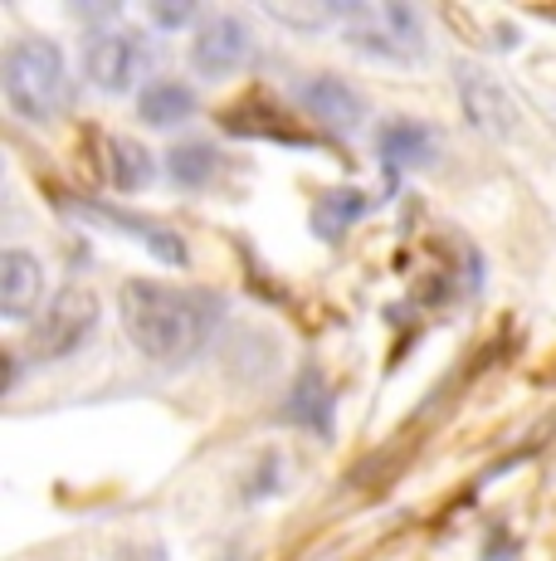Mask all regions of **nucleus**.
Wrapping results in <instances>:
<instances>
[{
    "mask_svg": "<svg viewBox=\"0 0 556 561\" xmlns=\"http://www.w3.org/2000/svg\"><path fill=\"white\" fill-rule=\"evenodd\" d=\"M117 318L142 357L181 366L210 342L220 322V298L200 288H176L162 278H127L117 294Z\"/></svg>",
    "mask_w": 556,
    "mask_h": 561,
    "instance_id": "nucleus-1",
    "label": "nucleus"
},
{
    "mask_svg": "<svg viewBox=\"0 0 556 561\" xmlns=\"http://www.w3.org/2000/svg\"><path fill=\"white\" fill-rule=\"evenodd\" d=\"M0 89H5V103L15 107V117H25V123H55L73 99L69 59H63V49L55 39L25 35L5 49Z\"/></svg>",
    "mask_w": 556,
    "mask_h": 561,
    "instance_id": "nucleus-2",
    "label": "nucleus"
},
{
    "mask_svg": "<svg viewBox=\"0 0 556 561\" xmlns=\"http://www.w3.org/2000/svg\"><path fill=\"white\" fill-rule=\"evenodd\" d=\"M341 39L361 54H377L391 64H410L425 54V25L410 5L386 0V5H341Z\"/></svg>",
    "mask_w": 556,
    "mask_h": 561,
    "instance_id": "nucleus-3",
    "label": "nucleus"
},
{
    "mask_svg": "<svg viewBox=\"0 0 556 561\" xmlns=\"http://www.w3.org/2000/svg\"><path fill=\"white\" fill-rule=\"evenodd\" d=\"M99 328V298L93 288L69 284L49 298V308L35 318V332H30V352L39 362H63L89 342V332Z\"/></svg>",
    "mask_w": 556,
    "mask_h": 561,
    "instance_id": "nucleus-4",
    "label": "nucleus"
},
{
    "mask_svg": "<svg viewBox=\"0 0 556 561\" xmlns=\"http://www.w3.org/2000/svg\"><path fill=\"white\" fill-rule=\"evenodd\" d=\"M83 73H89L93 89H103V93H132L137 79L147 73L142 35H132V30H123V25L93 30L89 45H83Z\"/></svg>",
    "mask_w": 556,
    "mask_h": 561,
    "instance_id": "nucleus-5",
    "label": "nucleus"
},
{
    "mask_svg": "<svg viewBox=\"0 0 556 561\" xmlns=\"http://www.w3.org/2000/svg\"><path fill=\"white\" fill-rule=\"evenodd\" d=\"M254 64V35L244 20L234 15H210L196 25V39H190V69L200 79H234Z\"/></svg>",
    "mask_w": 556,
    "mask_h": 561,
    "instance_id": "nucleus-6",
    "label": "nucleus"
},
{
    "mask_svg": "<svg viewBox=\"0 0 556 561\" xmlns=\"http://www.w3.org/2000/svg\"><path fill=\"white\" fill-rule=\"evenodd\" d=\"M459 103H464L468 123L478 133H494V137H508L518 127V103L508 99V89L484 69H459Z\"/></svg>",
    "mask_w": 556,
    "mask_h": 561,
    "instance_id": "nucleus-7",
    "label": "nucleus"
},
{
    "mask_svg": "<svg viewBox=\"0 0 556 561\" xmlns=\"http://www.w3.org/2000/svg\"><path fill=\"white\" fill-rule=\"evenodd\" d=\"M39 294H45V264L30 250L0 254V312H5V322H25L39 308Z\"/></svg>",
    "mask_w": 556,
    "mask_h": 561,
    "instance_id": "nucleus-8",
    "label": "nucleus"
},
{
    "mask_svg": "<svg viewBox=\"0 0 556 561\" xmlns=\"http://www.w3.org/2000/svg\"><path fill=\"white\" fill-rule=\"evenodd\" d=\"M79 210L89 215V220H103V225H113V230H123L127 240H137L147 254L162 259L171 268L186 264V244H181V234L166 230V225L147 220V215H132V210H117V205H79Z\"/></svg>",
    "mask_w": 556,
    "mask_h": 561,
    "instance_id": "nucleus-9",
    "label": "nucleus"
},
{
    "mask_svg": "<svg viewBox=\"0 0 556 561\" xmlns=\"http://www.w3.org/2000/svg\"><path fill=\"white\" fill-rule=\"evenodd\" d=\"M303 107L333 133H357L361 117H367V99L337 73H317L313 83H303Z\"/></svg>",
    "mask_w": 556,
    "mask_h": 561,
    "instance_id": "nucleus-10",
    "label": "nucleus"
},
{
    "mask_svg": "<svg viewBox=\"0 0 556 561\" xmlns=\"http://www.w3.org/2000/svg\"><path fill=\"white\" fill-rule=\"evenodd\" d=\"M137 113H142V123H152V127H176V123H186V117L196 113V93H190L186 83H176V79H157V83H147L142 89Z\"/></svg>",
    "mask_w": 556,
    "mask_h": 561,
    "instance_id": "nucleus-11",
    "label": "nucleus"
},
{
    "mask_svg": "<svg viewBox=\"0 0 556 561\" xmlns=\"http://www.w3.org/2000/svg\"><path fill=\"white\" fill-rule=\"evenodd\" d=\"M381 157L391 167H425L435 157V133L420 123H386L381 127Z\"/></svg>",
    "mask_w": 556,
    "mask_h": 561,
    "instance_id": "nucleus-12",
    "label": "nucleus"
},
{
    "mask_svg": "<svg viewBox=\"0 0 556 561\" xmlns=\"http://www.w3.org/2000/svg\"><path fill=\"white\" fill-rule=\"evenodd\" d=\"M108 171H113L117 191H142L147 181H152L157 161L142 142H132V137H113L108 142Z\"/></svg>",
    "mask_w": 556,
    "mask_h": 561,
    "instance_id": "nucleus-13",
    "label": "nucleus"
},
{
    "mask_svg": "<svg viewBox=\"0 0 556 561\" xmlns=\"http://www.w3.org/2000/svg\"><path fill=\"white\" fill-rule=\"evenodd\" d=\"M166 171L181 181V186H206L216 176V152L206 142H181L166 152Z\"/></svg>",
    "mask_w": 556,
    "mask_h": 561,
    "instance_id": "nucleus-14",
    "label": "nucleus"
},
{
    "mask_svg": "<svg viewBox=\"0 0 556 561\" xmlns=\"http://www.w3.org/2000/svg\"><path fill=\"white\" fill-rule=\"evenodd\" d=\"M357 215H361V196H357V191H327V196H317V205H313V225L327 234V240H337V234L347 230Z\"/></svg>",
    "mask_w": 556,
    "mask_h": 561,
    "instance_id": "nucleus-15",
    "label": "nucleus"
},
{
    "mask_svg": "<svg viewBox=\"0 0 556 561\" xmlns=\"http://www.w3.org/2000/svg\"><path fill=\"white\" fill-rule=\"evenodd\" d=\"M269 15L278 25H298V30H327V25H341V5H269Z\"/></svg>",
    "mask_w": 556,
    "mask_h": 561,
    "instance_id": "nucleus-16",
    "label": "nucleus"
},
{
    "mask_svg": "<svg viewBox=\"0 0 556 561\" xmlns=\"http://www.w3.org/2000/svg\"><path fill=\"white\" fill-rule=\"evenodd\" d=\"M157 25H190L196 20V5H152Z\"/></svg>",
    "mask_w": 556,
    "mask_h": 561,
    "instance_id": "nucleus-17",
    "label": "nucleus"
}]
</instances>
